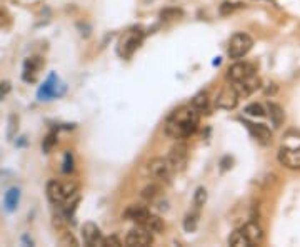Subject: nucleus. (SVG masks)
<instances>
[{
	"label": "nucleus",
	"instance_id": "7c9ffc66",
	"mask_svg": "<svg viewBox=\"0 0 300 247\" xmlns=\"http://www.w3.org/2000/svg\"><path fill=\"white\" fill-rule=\"evenodd\" d=\"M17 117L15 115H10L9 117V132H7V137L9 139H14V135H15V132H17Z\"/></svg>",
	"mask_w": 300,
	"mask_h": 247
},
{
	"label": "nucleus",
	"instance_id": "20e7f679",
	"mask_svg": "<svg viewBox=\"0 0 300 247\" xmlns=\"http://www.w3.org/2000/svg\"><path fill=\"white\" fill-rule=\"evenodd\" d=\"M254 47V40L249 34H244V32H237V34L232 35L229 42V57L230 59H242L244 55H247L250 52V48Z\"/></svg>",
	"mask_w": 300,
	"mask_h": 247
},
{
	"label": "nucleus",
	"instance_id": "0eeeda50",
	"mask_svg": "<svg viewBox=\"0 0 300 247\" xmlns=\"http://www.w3.org/2000/svg\"><path fill=\"white\" fill-rule=\"evenodd\" d=\"M167 159H169L170 165H172L175 172L185 171L187 162H189V147H187V144H185V142H177L172 147V151H170Z\"/></svg>",
	"mask_w": 300,
	"mask_h": 247
},
{
	"label": "nucleus",
	"instance_id": "f3484780",
	"mask_svg": "<svg viewBox=\"0 0 300 247\" xmlns=\"http://www.w3.org/2000/svg\"><path fill=\"white\" fill-rule=\"evenodd\" d=\"M242 234L247 237V241L250 242V246L254 244H260L263 239V232L260 229V225L257 222H247V224L242 227Z\"/></svg>",
	"mask_w": 300,
	"mask_h": 247
},
{
	"label": "nucleus",
	"instance_id": "7ed1b4c3",
	"mask_svg": "<svg viewBox=\"0 0 300 247\" xmlns=\"http://www.w3.org/2000/svg\"><path fill=\"white\" fill-rule=\"evenodd\" d=\"M144 37H145V34L142 32V29H132V30L125 32L119 40V47H117V52H119L120 57H124V59L132 57L133 52L140 47Z\"/></svg>",
	"mask_w": 300,
	"mask_h": 247
},
{
	"label": "nucleus",
	"instance_id": "5701e85b",
	"mask_svg": "<svg viewBox=\"0 0 300 247\" xmlns=\"http://www.w3.org/2000/svg\"><path fill=\"white\" fill-rule=\"evenodd\" d=\"M197 225H198V212L187 214L184 219V229L187 232H193V230H197Z\"/></svg>",
	"mask_w": 300,
	"mask_h": 247
},
{
	"label": "nucleus",
	"instance_id": "39448f33",
	"mask_svg": "<svg viewBox=\"0 0 300 247\" xmlns=\"http://www.w3.org/2000/svg\"><path fill=\"white\" fill-rule=\"evenodd\" d=\"M147 171L153 179L167 182V184H170L173 174H175L173 167L170 165L169 159H164V157H155V159L150 160L147 164Z\"/></svg>",
	"mask_w": 300,
	"mask_h": 247
},
{
	"label": "nucleus",
	"instance_id": "9d476101",
	"mask_svg": "<svg viewBox=\"0 0 300 247\" xmlns=\"http://www.w3.org/2000/svg\"><path fill=\"white\" fill-rule=\"evenodd\" d=\"M43 68V59L40 57H28L23 62V72H22V79L27 84H34L37 82L40 70Z\"/></svg>",
	"mask_w": 300,
	"mask_h": 247
},
{
	"label": "nucleus",
	"instance_id": "dca6fc26",
	"mask_svg": "<svg viewBox=\"0 0 300 247\" xmlns=\"http://www.w3.org/2000/svg\"><path fill=\"white\" fill-rule=\"evenodd\" d=\"M235 90H237L238 97H247L250 95L254 90H257L258 87H260V79L258 77L252 75L250 79L244 80V82H238V84H234L232 86Z\"/></svg>",
	"mask_w": 300,
	"mask_h": 247
},
{
	"label": "nucleus",
	"instance_id": "c756f323",
	"mask_svg": "<svg viewBox=\"0 0 300 247\" xmlns=\"http://www.w3.org/2000/svg\"><path fill=\"white\" fill-rule=\"evenodd\" d=\"M62 171L65 174H70L74 171V156H72V152H65V156H64Z\"/></svg>",
	"mask_w": 300,
	"mask_h": 247
},
{
	"label": "nucleus",
	"instance_id": "2eb2a0df",
	"mask_svg": "<svg viewBox=\"0 0 300 247\" xmlns=\"http://www.w3.org/2000/svg\"><path fill=\"white\" fill-rule=\"evenodd\" d=\"M150 214V210L145 207V205H142V204H132V205H129L127 209H125V212H124V217L127 219V221H133V222H137V224H142L144 222V219L147 217Z\"/></svg>",
	"mask_w": 300,
	"mask_h": 247
},
{
	"label": "nucleus",
	"instance_id": "393cba45",
	"mask_svg": "<svg viewBox=\"0 0 300 247\" xmlns=\"http://www.w3.org/2000/svg\"><path fill=\"white\" fill-rule=\"evenodd\" d=\"M184 15V12L180 9H175V7H170V9H164L160 12V19L162 20H175L180 19Z\"/></svg>",
	"mask_w": 300,
	"mask_h": 247
},
{
	"label": "nucleus",
	"instance_id": "6e6552de",
	"mask_svg": "<svg viewBox=\"0 0 300 247\" xmlns=\"http://www.w3.org/2000/svg\"><path fill=\"white\" fill-rule=\"evenodd\" d=\"M252 75H255V66L249 62H235L227 70V79L232 84L244 82V80L250 79Z\"/></svg>",
	"mask_w": 300,
	"mask_h": 247
},
{
	"label": "nucleus",
	"instance_id": "aec40b11",
	"mask_svg": "<svg viewBox=\"0 0 300 247\" xmlns=\"http://www.w3.org/2000/svg\"><path fill=\"white\" fill-rule=\"evenodd\" d=\"M267 111H269V117H270V120H272L274 127H280V125L283 124V120H285L283 109L279 104L269 102V105H267Z\"/></svg>",
	"mask_w": 300,
	"mask_h": 247
},
{
	"label": "nucleus",
	"instance_id": "f8f14e48",
	"mask_svg": "<svg viewBox=\"0 0 300 247\" xmlns=\"http://www.w3.org/2000/svg\"><path fill=\"white\" fill-rule=\"evenodd\" d=\"M279 162L287 169H300V147H282L279 151Z\"/></svg>",
	"mask_w": 300,
	"mask_h": 247
},
{
	"label": "nucleus",
	"instance_id": "ddd939ff",
	"mask_svg": "<svg viewBox=\"0 0 300 247\" xmlns=\"http://www.w3.org/2000/svg\"><path fill=\"white\" fill-rule=\"evenodd\" d=\"M82 239L87 246H104V236L100 232L99 225L94 222H87L82 227Z\"/></svg>",
	"mask_w": 300,
	"mask_h": 247
},
{
	"label": "nucleus",
	"instance_id": "4468645a",
	"mask_svg": "<svg viewBox=\"0 0 300 247\" xmlns=\"http://www.w3.org/2000/svg\"><path fill=\"white\" fill-rule=\"evenodd\" d=\"M242 122H244V125L247 129H249L250 135H252L254 139H257L258 142L269 144L270 140H272V132H270V129L267 127V125L254 124V122H249V120H244V119H242Z\"/></svg>",
	"mask_w": 300,
	"mask_h": 247
},
{
	"label": "nucleus",
	"instance_id": "4be33fe9",
	"mask_svg": "<svg viewBox=\"0 0 300 247\" xmlns=\"http://www.w3.org/2000/svg\"><path fill=\"white\" fill-rule=\"evenodd\" d=\"M229 244L234 247H249L250 242L247 241V237L242 234V230H235V232H232V236L229 237Z\"/></svg>",
	"mask_w": 300,
	"mask_h": 247
},
{
	"label": "nucleus",
	"instance_id": "f257e3e1",
	"mask_svg": "<svg viewBox=\"0 0 300 247\" xmlns=\"http://www.w3.org/2000/svg\"><path fill=\"white\" fill-rule=\"evenodd\" d=\"M198 127V111L192 105L173 111L165 120V134L172 139H187Z\"/></svg>",
	"mask_w": 300,
	"mask_h": 247
},
{
	"label": "nucleus",
	"instance_id": "473e14b6",
	"mask_svg": "<svg viewBox=\"0 0 300 247\" xmlns=\"http://www.w3.org/2000/svg\"><path fill=\"white\" fill-rule=\"evenodd\" d=\"M104 246L120 247V246H122V241H120L117 236H108V237H104Z\"/></svg>",
	"mask_w": 300,
	"mask_h": 247
},
{
	"label": "nucleus",
	"instance_id": "2f4dec72",
	"mask_svg": "<svg viewBox=\"0 0 300 247\" xmlns=\"http://www.w3.org/2000/svg\"><path fill=\"white\" fill-rule=\"evenodd\" d=\"M10 90H12V86H10L9 80H3V82H0V100L5 99V97L10 94Z\"/></svg>",
	"mask_w": 300,
	"mask_h": 247
},
{
	"label": "nucleus",
	"instance_id": "72a5a7b5",
	"mask_svg": "<svg viewBox=\"0 0 300 247\" xmlns=\"http://www.w3.org/2000/svg\"><path fill=\"white\" fill-rule=\"evenodd\" d=\"M9 23H10V15L7 14L5 9L0 7V29H2V27H7Z\"/></svg>",
	"mask_w": 300,
	"mask_h": 247
},
{
	"label": "nucleus",
	"instance_id": "c85d7f7f",
	"mask_svg": "<svg viewBox=\"0 0 300 247\" xmlns=\"http://www.w3.org/2000/svg\"><path fill=\"white\" fill-rule=\"evenodd\" d=\"M57 144V134L55 132H50L48 134V135L45 137V139H43V142H42V151L45 152V154H48L52 151V149H54V145Z\"/></svg>",
	"mask_w": 300,
	"mask_h": 247
},
{
	"label": "nucleus",
	"instance_id": "423d86ee",
	"mask_svg": "<svg viewBox=\"0 0 300 247\" xmlns=\"http://www.w3.org/2000/svg\"><path fill=\"white\" fill-rule=\"evenodd\" d=\"M64 92H65V86L60 82L59 77L55 74H50L45 82L40 86L37 97L39 100H50V99H55V97H60Z\"/></svg>",
	"mask_w": 300,
	"mask_h": 247
},
{
	"label": "nucleus",
	"instance_id": "b1692460",
	"mask_svg": "<svg viewBox=\"0 0 300 247\" xmlns=\"http://www.w3.org/2000/svg\"><path fill=\"white\" fill-rule=\"evenodd\" d=\"M159 194H160V189H159V185H155V184H150V185H147V187L142 189V197H144L145 201H150V202L155 199Z\"/></svg>",
	"mask_w": 300,
	"mask_h": 247
},
{
	"label": "nucleus",
	"instance_id": "f03ea898",
	"mask_svg": "<svg viewBox=\"0 0 300 247\" xmlns=\"http://www.w3.org/2000/svg\"><path fill=\"white\" fill-rule=\"evenodd\" d=\"M75 194H79V185L75 182H59V180H50L47 184V197L52 204L60 205L74 197Z\"/></svg>",
	"mask_w": 300,
	"mask_h": 247
},
{
	"label": "nucleus",
	"instance_id": "cd10ccee",
	"mask_svg": "<svg viewBox=\"0 0 300 247\" xmlns=\"http://www.w3.org/2000/svg\"><path fill=\"white\" fill-rule=\"evenodd\" d=\"M245 114L252 115V117H263L265 115V109L260 104H250L245 107Z\"/></svg>",
	"mask_w": 300,
	"mask_h": 247
},
{
	"label": "nucleus",
	"instance_id": "9b49d317",
	"mask_svg": "<svg viewBox=\"0 0 300 247\" xmlns=\"http://www.w3.org/2000/svg\"><path fill=\"white\" fill-rule=\"evenodd\" d=\"M238 94L234 87H225L220 94L217 95L215 99V107L218 109H224V111H232V109L237 107L238 104Z\"/></svg>",
	"mask_w": 300,
	"mask_h": 247
},
{
	"label": "nucleus",
	"instance_id": "a211bd4d",
	"mask_svg": "<svg viewBox=\"0 0 300 247\" xmlns=\"http://www.w3.org/2000/svg\"><path fill=\"white\" fill-rule=\"evenodd\" d=\"M142 227L144 229H147L149 232H162V230L165 229V224H164V221L159 217V216H153V214H149L147 217L144 219V222H142Z\"/></svg>",
	"mask_w": 300,
	"mask_h": 247
},
{
	"label": "nucleus",
	"instance_id": "412c9836",
	"mask_svg": "<svg viewBox=\"0 0 300 247\" xmlns=\"http://www.w3.org/2000/svg\"><path fill=\"white\" fill-rule=\"evenodd\" d=\"M209 104H210V99H209V94H207V92H198V94L193 95V99H192V107L197 109L198 112L207 111Z\"/></svg>",
	"mask_w": 300,
	"mask_h": 247
},
{
	"label": "nucleus",
	"instance_id": "1a4fd4ad",
	"mask_svg": "<svg viewBox=\"0 0 300 247\" xmlns=\"http://www.w3.org/2000/svg\"><path fill=\"white\" fill-rule=\"evenodd\" d=\"M153 242V237H152V232H149L147 229L140 227H135L132 230H129L127 237H125V244L130 246V247H147Z\"/></svg>",
	"mask_w": 300,
	"mask_h": 247
},
{
	"label": "nucleus",
	"instance_id": "bb28decb",
	"mask_svg": "<svg viewBox=\"0 0 300 247\" xmlns=\"http://www.w3.org/2000/svg\"><path fill=\"white\" fill-rule=\"evenodd\" d=\"M242 3H234V2H224L220 5V9H218V12H220V15H230L234 14L237 9H242Z\"/></svg>",
	"mask_w": 300,
	"mask_h": 247
},
{
	"label": "nucleus",
	"instance_id": "6ab92c4d",
	"mask_svg": "<svg viewBox=\"0 0 300 247\" xmlns=\"http://www.w3.org/2000/svg\"><path fill=\"white\" fill-rule=\"evenodd\" d=\"M20 202V189L19 187H12L5 192V197H3V205L9 212H14L15 209L19 207Z\"/></svg>",
	"mask_w": 300,
	"mask_h": 247
},
{
	"label": "nucleus",
	"instance_id": "a878e982",
	"mask_svg": "<svg viewBox=\"0 0 300 247\" xmlns=\"http://www.w3.org/2000/svg\"><path fill=\"white\" fill-rule=\"evenodd\" d=\"M207 190L205 187H198L195 190V194H193V205H195L197 209H200L202 205H205V202H207Z\"/></svg>",
	"mask_w": 300,
	"mask_h": 247
}]
</instances>
